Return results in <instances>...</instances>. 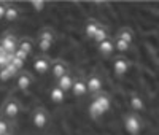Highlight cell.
Returning <instances> with one entry per match:
<instances>
[{
    "label": "cell",
    "mask_w": 159,
    "mask_h": 135,
    "mask_svg": "<svg viewBox=\"0 0 159 135\" xmlns=\"http://www.w3.org/2000/svg\"><path fill=\"white\" fill-rule=\"evenodd\" d=\"M19 49H21V51H24L25 54H29V52L32 51V43H30V42H21Z\"/></svg>",
    "instance_id": "cell-21"
},
{
    "label": "cell",
    "mask_w": 159,
    "mask_h": 135,
    "mask_svg": "<svg viewBox=\"0 0 159 135\" xmlns=\"http://www.w3.org/2000/svg\"><path fill=\"white\" fill-rule=\"evenodd\" d=\"M5 18H7L8 21H15V19L18 18V10H16V8H13V7L7 8V11H5Z\"/></svg>",
    "instance_id": "cell-20"
},
{
    "label": "cell",
    "mask_w": 159,
    "mask_h": 135,
    "mask_svg": "<svg viewBox=\"0 0 159 135\" xmlns=\"http://www.w3.org/2000/svg\"><path fill=\"white\" fill-rule=\"evenodd\" d=\"M40 40H46V42L52 43V34L49 30H45V32H42V35H40Z\"/></svg>",
    "instance_id": "cell-24"
},
{
    "label": "cell",
    "mask_w": 159,
    "mask_h": 135,
    "mask_svg": "<svg viewBox=\"0 0 159 135\" xmlns=\"http://www.w3.org/2000/svg\"><path fill=\"white\" fill-rule=\"evenodd\" d=\"M13 56H15V57H18V59H21L22 62H25V59H27V56H29V54H25V52H24V51H21V49H16Z\"/></svg>",
    "instance_id": "cell-23"
},
{
    "label": "cell",
    "mask_w": 159,
    "mask_h": 135,
    "mask_svg": "<svg viewBox=\"0 0 159 135\" xmlns=\"http://www.w3.org/2000/svg\"><path fill=\"white\" fill-rule=\"evenodd\" d=\"M13 75L7 70V69H0V81H8Z\"/></svg>",
    "instance_id": "cell-22"
},
{
    "label": "cell",
    "mask_w": 159,
    "mask_h": 135,
    "mask_svg": "<svg viewBox=\"0 0 159 135\" xmlns=\"http://www.w3.org/2000/svg\"><path fill=\"white\" fill-rule=\"evenodd\" d=\"M115 46H116V49L118 51H121V52H127L129 49H130V45L129 43H126V42H123V40H116V43H115Z\"/></svg>",
    "instance_id": "cell-19"
},
{
    "label": "cell",
    "mask_w": 159,
    "mask_h": 135,
    "mask_svg": "<svg viewBox=\"0 0 159 135\" xmlns=\"http://www.w3.org/2000/svg\"><path fill=\"white\" fill-rule=\"evenodd\" d=\"M129 105L134 108V110H137V111H142L143 108H145V102H143V99H142L140 96H137V94L130 96V99H129Z\"/></svg>",
    "instance_id": "cell-6"
},
{
    "label": "cell",
    "mask_w": 159,
    "mask_h": 135,
    "mask_svg": "<svg viewBox=\"0 0 159 135\" xmlns=\"http://www.w3.org/2000/svg\"><path fill=\"white\" fill-rule=\"evenodd\" d=\"M72 86H73V79H72V76L64 75V76L59 79V89H62L64 92H65V91H69V89H72Z\"/></svg>",
    "instance_id": "cell-8"
},
{
    "label": "cell",
    "mask_w": 159,
    "mask_h": 135,
    "mask_svg": "<svg viewBox=\"0 0 159 135\" xmlns=\"http://www.w3.org/2000/svg\"><path fill=\"white\" fill-rule=\"evenodd\" d=\"M118 38L123 40V42H126V43H129V45H132V42H134V35H132V32L127 30V29H123L121 32H119Z\"/></svg>",
    "instance_id": "cell-14"
},
{
    "label": "cell",
    "mask_w": 159,
    "mask_h": 135,
    "mask_svg": "<svg viewBox=\"0 0 159 135\" xmlns=\"http://www.w3.org/2000/svg\"><path fill=\"white\" fill-rule=\"evenodd\" d=\"M124 129L127 130V133L130 135H137L142 129V121L139 119V116L135 115H129L124 119Z\"/></svg>",
    "instance_id": "cell-2"
},
{
    "label": "cell",
    "mask_w": 159,
    "mask_h": 135,
    "mask_svg": "<svg viewBox=\"0 0 159 135\" xmlns=\"http://www.w3.org/2000/svg\"><path fill=\"white\" fill-rule=\"evenodd\" d=\"M32 8H34L37 13H40V11L45 8V3H43V2H34V3H32Z\"/></svg>",
    "instance_id": "cell-27"
},
{
    "label": "cell",
    "mask_w": 159,
    "mask_h": 135,
    "mask_svg": "<svg viewBox=\"0 0 159 135\" xmlns=\"http://www.w3.org/2000/svg\"><path fill=\"white\" fill-rule=\"evenodd\" d=\"M46 115L43 113V111H37L35 115H34V126L35 127H45L46 126Z\"/></svg>",
    "instance_id": "cell-10"
},
{
    "label": "cell",
    "mask_w": 159,
    "mask_h": 135,
    "mask_svg": "<svg viewBox=\"0 0 159 135\" xmlns=\"http://www.w3.org/2000/svg\"><path fill=\"white\" fill-rule=\"evenodd\" d=\"M18 113H19L18 103L16 102H8L7 106H5V115L10 116V118H15V116H18Z\"/></svg>",
    "instance_id": "cell-9"
},
{
    "label": "cell",
    "mask_w": 159,
    "mask_h": 135,
    "mask_svg": "<svg viewBox=\"0 0 159 135\" xmlns=\"http://www.w3.org/2000/svg\"><path fill=\"white\" fill-rule=\"evenodd\" d=\"M99 27H100V25H99L97 22H88V24H86V35L92 38V37L96 35V32L99 30Z\"/></svg>",
    "instance_id": "cell-16"
},
{
    "label": "cell",
    "mask_w": 159,
    "mask_h": 135,
    "mask_svg": "<svg viewBox=\"0 0 159 135\" xmlns=\"http://www.w3.org/2000/svg\"><path fill=\"white\" fill-rule=\"evenodd\" d=\"M92 38H94L97 43H102L103 40H107V38H108V37H107V30H105L103 27H99V30L96 32V35L92 37Z\"/></svg>",
    "instance_id": "cell-18"
},
{
    "label": "cell",
    "mask_w": 159,
    "mask_h": 135,
    "mask_svg": "<svg viewBox=\"0 0 159 135\" xmlns=\"http://www.w3.org/2000/svg\"><path fill=\"white\" fill-rule=\"evenodd\" d=\"M11 64L13 65H15L16 67V69L19 70V69H22V65H24V62L21 61V59H18V57H15V56H13V59H11Z\"/></svg>",
    "instance_id": "cell-26"
},
{
    "label": "cell",
    "mask_w": 159,
    "mask_h": 135,
    "mask_svg": "<svg viewBox=\"0 0 159 135\" xmlns=\"http://www.w3.org/2000/svg\"><path fill=\"white\" fill-rule=\"evenodd\" d=\"M113 49H115V45H113V42L110 38H107V40H103L102 43H99V51L102 54H111Z\"/></svg>",
    "instance_id": "cell-7"
},
{
    "label": "cell",
    "mask_w": 159,
    "mask_h": 135,
    "mask_svg": "<svg viewBox=\"0 0 159 135\" xmlns=\"http://www.w3.org/2000/svg\"><path fill=\"white\" fill-rule=\"evenodd\" d=\"M51 100L52 102H62L64 100V97H65V94H64V91L62 89H59V88H54V89H51Z\"/></svg>",
    "instance_id": "cell-13"
},
{
    "label": "cell",
    "mask_w": 159,
    "mask_h": 135,
    "mask_svg": "<svg viewBox=\"0 0 159 135\" xmlns=\"http://www.w3.org/2000/svg\"><path fill=\"white\" fill-rule=\"evenodd\" d=\"M111 108V102L107 96H100L97 99L92 100V103L89 105V115L92 118H99L102 115H105Z\"/></svg>",
    "instance_id": "cell-1"
},
{
    "label": "cell",
    "mask_w": 159,
    "mask_h": 135,
    "mask_svg": "<svg viewBox=\"0 0 159 135\" xmlns=\"http://www.w3.org/2000/svg\"><path fill=\"white\" fill-rule=\"evenodd\" d=\"M29 86H30V78L27 75H21L18 78V88L25 91V89H29Z\"/></svg>",
    "instance_id": "cell-15"
},
{
    "label": "cell",
    "mask_w": 159,
    "mask_h": 135,
    "mask_svg": "<svg viewBox=\"0 0 159 135\" xmlns=\"http://www.w3.org/2000/svg\"><path fill=\"white\" fill-rule=\"evenodd\" d=\"M88 91V88H86V84L83 83V81H75L73 83V86H72V92H73V96H83V94Z\"/></svg>",
    "instance_id": "cell-11"
},
{
    "label": "cell",
    "mask_w": 159,
    "mask_h": 135,
    "mask_svg": "<svg viewBox=\"0 0 159 135\" xmlns=\"http://www.w3.org/2000/svg\"><path fill=\"white\" fill-rule=\"evenodd\" d=\"M157 132H159V123H157Z\"/></svg>",
    "instance_id": "cell-30"
},
{
    "label": "cell",
    "mask_w": 159,
    "mask_h": 135,
    "mask_svg": "<svg viewBox=\"0 0 159 135\" xmlns=\"http://www.w3.org/2000/svg\"><path fill=\"white\" fill-rule=\"evenodd\" d=\"M51 48V42H46V40H40V49L42 51H48Z\"/></svg>",
    "instance_id": "cell-25"
},
{
    "label": "cell",
    "mask_w": 159,
    "mask_h": 135,
    "mask_svg": "<svg viewBox=\"0 0 159 135\" xmlns=\"http://www.w3.org/2000/svg\"><path fill=\"white\" fill-rule=\"evenodd\" d=\"M5 11H7V8H5L3 5H0V19L5 18Z\"/></svg>",
    "instance_id": "cell-29"
},
{
    "label": "cell",
    "mask_w": 159,
    "mask_h": 135,
    "mask_svg": "<svg viewBox=\"0 0 159 135\" xmlns=\"http://www.w3.org/2000/svg\"><path fill=\"white\" fill-rule=\"evenodd\" d=\"M0 46H2V49L7 54H15V51H16V43H15V38L13 37H5L2 40V43H0Z\"/></svg>",
    "instance_id": "cell-4"
},
{
    "label": "cell",
    "mask_w": 159,
    "mask_h": 135,
    "mask_svg": "<svg viewBox=\"0 0 159 135\" xmlns=\"http://www.w3.org/2000/svg\"><path fill=\"white\" fill-rule=\"evenodd\" d=\"M8 132V126L5 121H0V135H5Z\"/></svg>",
    "instance_id": "cell-28"
},
{
    "label": "cell",
    "mask_w": 159,
    "mask_h": 135,
    "mask_svg": "<svg viewBox=\"0 0 159 135\" xmlns=\"http://www.w3.org/2000/svg\"><path fill=\"white\" fill-rule=\"evenodd\" d=\"M52 75H54L57 79H61L65 75V67L62 64H56L54 67H52Z\"/></svg>",
    "instance_id": "cell-17"
},
{
    "label": "cell",
    "mask_w": 159,
    "mask_h": 135,
    "mask_svg": "<svg viewBox=\"0 0 159 135\" xmlns=\"http://www.w3.org/2000/svg\"><path fill=\"white\" fill-rule=\"evenodd\" d=\"M113 72L118 76H123L129 72V62L126 59H116L113 64Z\"/></svg>",
    "instance_id": "cell-3"
},
{
    "label": "cell",
    "mask_w": 159,
    "mask_h": 135,
    "mask_svg": "<svg viewBox=\"0 0 159 135\" xmlns=\"http://www.w3.org/2000/svg\"><path fill=\"white\" fill-rule=\"evenodd\" d=\"M48 67H49V64H48V61H45V59H37L35 64H34V69H35V72H38V73H46V72H48Z\"/></svg>",
    "instance_id": "cell-12"
},
{
    "label": "cell",
    "mask_w": 159,
    "mask_h": 135,
    "mask_svg": "<svg viewBox=\"0 0 159 135\" xmlns=\"http://www.w3.org/2000/svg\"><path fill=\"white\" fill-rule=\"evenodd\" d=\"M86 88L91 91V92H99L102 89V79L99 76H91L86 83Z\"/></svg>",
    "instance_id": "cell-5"
}]
</instances>
